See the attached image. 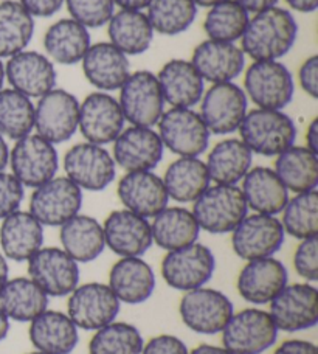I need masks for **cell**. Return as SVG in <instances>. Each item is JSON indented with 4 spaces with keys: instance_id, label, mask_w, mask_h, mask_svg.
Returning a JSON list of instances; mask_svg holds the SVG:
<instances>
[{
    "instance_id": "1",
    "label": "cell",
    "mask_w": 318,
    "mask_h": 354,
    "mask_svg": "<svg viewBox=\"0 0 318 354\" xmlns=\"http://www.w3.org/2000/svg\"><path fill=\"white\" fill-rule=\"evenodd\" d=\"M298 24L292 12L272 6L256 12L241 37V50L253 61H277L295 46Z\"/></svg>"
},
{
    "instance_id": "2",
    "label": "cell",
    "mask_w": 318,
    "mask_h": 354,
    "mask_svg": "<svg viewBox=\"0 0 318 354\" xmlns=\"http://www.w3.org/2000/svg\"><path fill=\"white\" fill-rule=\"evenodd\" d=\"M193 204L191 212L200 230L212 235L232 233L249 213L243 189L238 185H209Z\"/></svg>"
},
{
    "instance_id": "3",
    "label": "cell",
    "mask_w": 318,
    "mask_h": 354,
    "mask_svg": "<svg viewBox=\"0 0 318 354\" xmlns=\"http://www.w3.org/2000/svg\"><path fill=\"white\" fill-rule=\"evenodd\" d=\"M238 131L252 153L265 157L281 154L297 138V126L288 113L259 107L247 112Z\"/></svg>"
},
{
    "instance_id": "4",
    "label": "cell",
    "mask_w": 318,
    "mask_h": 354,
    "mask_svg": "<svg viewBox=\"0 0 318 354\" xmlns=\"http://www.w3.org/2000/svg\"><path fill=\"white\" fill-rule=\"evenodd\" d=\"M221 333L224 348L233 354H263L278 339V328L269 311L256 308L233 313Z\"/></svg>"
},
{
    "instance_id": "5",
    "label": "cell",
    "mask_w": 318,
    "mask_h": 354,
    "mask_svg": "<svg viewBox=\"0 0 318 354\" xmlns=\"http://www.w3.org/2000/svg\"><path fill=\"white\" fill-rule=\"evenodd\" d=\"M244 92L259 109L283 111L294 98L295 84L279 61H253L244 75Z\"/></svg>"
},
{
    "instance_id": "6",
    "label": "cell",
    "mask_w": 318,
    "mask_h": 354,
    "mask_svg": "<svg viewBox=\"0 0 318 354\" xmlns=\"http://www.w3.org/2000/svg\"><path fill=\"white\" fill-rule=\"evenodd\" d=\"M11 174L24 187L37 188L56 177L59 156L55 145L37 134H28L16 140L10 151Z\"/></svg>"
},
{
    "instance_id": "7",
    "label": "cell",
    "mask_w": 318,
    "mask_h": 354,
    "mask_svg": "<svg viewBox=\"0 0 318 354\" xmlns=\"http://www.w3.org/2000/svg\"><path fill=\"white\" fill-rule=\"evenodd\" d=\"M118 104L132 126L154 128L165 112V100L157 77L149 71L131 73L120 87Z\"/></svg>"
},
{
    "instance_id": "8",
    "label": "cell",
    "mask_w": 318,
    "mask_h": 354,
    "mask_svg": "<svg viewBox=\"0 0 318 354\" xmlns=\"http://www.w3.org/2000/svg\"><path fill=\"white\" fill-rule=\"evenodd\" d=\"M158 137L171 153L179 157H199L209 145V131L199 112L171 107L158 120Z\"/></svg>"
},
{
    "instance_id": "9",
    "label": "cell",
    "mask_w": 318,
    "mask_h": 354,
    "mask_svg": "<svg viewBox=\"0 0 318 354\" xmlns=\"http://www.w3.org/2000/svg\"><path fill=\"white\" fill-rule=\"evenodd\" d=\"M67 315L76 328L97 331L117 319L122 303L106 283L78 284L68 294Z\"/></svg>"
},
{
    "instance_id": "10",
    "label": "cell",
    "mask_w": 318,
    "mask_h": 354,
    "mask_svg": "<svg viewBox=\"0 0 318 354\" xmlns=\"http://www.w3.org/2000/svg\"><path fill=\"white\" fill-rule=\"evenodd\" d=\"M64 169L66 177L87 192H103L117 176V165L109 151L88 142L73 145L67 151Z\"/></svg>"
},
{
    "instance_id": "11",
    "label": "cell",
    "mask_w": 318,
    "mask_h": 354,
    "mask_svg": "<svg viewBox=\"0 0 318 354\" xmlns=\"http://www.w3.org/2000/svg\"><path fill=\"white\" fill-rule=\"evenodd\" d=\"M80 101L64 88H52L35 106L36 134L50 143H64L78 131Z\"/></svg>"
},
{
    "instance_id": "12",
    "label": "cell",
    "mask_w": 318,
    "mask_h": 354,
    "mask_svg": "<svg viewBox=\"0 0 318 354\" xmlns=\"http://www.w3.org/2000/svg\"><path fill=\"white\" fill-rule=\"evenodd\" d=\"M216 258L212 249L200 243L171 250L162 261V277L169 288L187 292L205 286L212 280Z\"/></svg>"
},
{
    "instance_id": "13",
    "label": "cell",
    "mask_w": 318,
    "mask_h": 354,
    "mask_svg": "<svg viewBox=\"0 0 318 354\" xmlns=\"http://www.w3.org/2000/svg\"><path fill=\"white\" fill-rule=\"evenodd\" d=\"M179 313L191 331L213 336L224 330L234 308L224 292L202 286L187 290L180 300Z\"/></svg>"
},
{
    "instance_id": "14",
    "label": "cell",
    "mask_w": 318,
    "mask_h": 354,
    "mask_svg": "<svg viewBox=\"0 0 318 354\" xmlns=\"http://www.w3.org/2000/svg\"><path fill=\"white\" fill-rule=\"evenodd\" d=\"M200 112L203 123L209 134L227 136L238 131L247 115V95L244 88L233 83L212 84L200 98Z\"/></svg>"
},
{
    "instance_id": "15",
    "label": "cell",
    "mask_w": 318,
    "mask_h": 354,
    "mask_svg": "<svg viewBox=\"0 0 318 354\" xmlns=\"http://www.w3.org/2000/svg\"><path fill=\"white\" fill-rule=\"evenodd\" d=\"M82 189L68 177H53L35 188L30 198V213L42 225L61 227L80 213Z\"/></svg>"
},
{
    "instance_id": "16",
    "label": "cell",
    "mask_w": 318,
    "mask_h": 354,
    "mask_svg": "<svg viewBox=\"0 0 318 354\" xmlns=\"http://www.w3.org/2000/svg\"><path fill=\"white\" fill-rule=\"evenodd\" d=\"M269 314L278 331L297 333L318 324V289L310 283L286 284L270 301Z\"/></svg>"
},
{
    "instance_id": "17",
    "label": "cell",
    "mask_w": 318,
    "mask_h": 354,
    "mask_svg": "<svg viewBox=\"0 0 318 354\" xmlns=\"http://www.w3.org/2000/svg\"><path fill=\"white\" fill-rule=\"evenodd\" d=\"M284 229L281 221L270 214H247L232 232L234 254L245 261L273 257L283 248Z\"/></svg>"
},
{
    "instance_id": "18",
    "label": "cell",
    "mask_w": 318,
    "mask_h": 354,
    "mask_svg": "<svg viewBox=\"0 0 318 354\" xmlns=\"http://www.w3.org/2000/svg\"><path fill=\"white\" fill-rule=\"evenodd\" d=\"M124 122L118 100L107 92H93L80 103L78 129L88 143H113L124 129Z\"/></svg>"
},
{
    "instance_id": "19",
    "label": "cell",
    "mask_w": 318,
    "mask_h": 354,
    "mask_svg": "<svg viewBox=\"0 0 318 354\" xmlns=\"http://www.w3.org/2000/svg\"><path fill=\"white\" fill-rule=\"evenodd\" d=\"M28 275L48 297H66L80 284V268L58 248H41L28 260Z\"/></svg>"
},
{
    "instance_id": "20",
    "label": "cell",
    "mask_w": 318,
    "mask_h": 354,
    "mask_svg": "<svg viewBox=\"0 0 318 354\" xmlns=\"http://www.w3.org/2000/svg\"><path fill=\"white\" fill-rule=\"evenodd\" d=\"M5 78L11 88L28 98H41L56 86V68L46 55L24 50L8 58L5 64Z\"/></svg>"
},
{
    "instance_id": "21",
    "label": "cell",
    "mask_w": 318,
    "mask_h": 354,
    "mask_svg": "<svg viewBox=\"0 0 318 354\" xmlns=\"http://www.w3.org/2000/svg\"><path fill=\"white\" fill-rule=\"evenodd\" d=\"M163 143L152 128L131 126L113 140V162L126 173L152 171L163 157Z\"/></svg>"
},
{
    "instance_id": "22",
    "label": "cell",
    "mask_w": 318,
    "mask_h": 354,
    "mask_svg": "<svg viewBox=\"0 0 318 354\" xmlns=\"http://www.w3.org/2000/svg\"><path fill=\"white\" fill-rule=\"evenodd\" d=\"M104 243L118 257H142L152 244L151 223L129 210H115L103 224Z\"/></svg>"
},
{
    "instance_id": "23",
    "label": "cell",
    "mask_w": 318,
    "mask_h": 354,
    "mask_svg": "<svg viewBox=\"0 0 318 354\" xmlns=\"http://www.w3.org/2000/svg\"><path fill=\"white\" fill-rule=\"evenodd\" d=\"M288 269L273 257L250 260L239 272L238 292L253 305H267L288 284Z\"/></svg>"
},
{
    "instance_id": "24",
    "label": "cell",
    "mask_w": 318,
    "mask_h": 354,
    "mask_svg": "<svg viewBox=\"0 0 318 354\" xmlns=\"http://www.w3.org/2000/svg\"><path fill=\"white\" fill-rule=\"evenodd\" d=\"M189 62L203 81L212 84L232 83L244 71L245 55L234 42L208 39L194 48Z\"/></svg>"
},
{
    "instance_id": "25",
    "label": "cell",
    "mask_w": 318,
    "mask_h": 354,
    "mask_svg": "<svg viewBox=\"0 0 318 354\" xmlns=\"http://www.w3.org/2000/svg\"><path fill=\"white\" fill-rule=\"evenodd\" d=\"M117 193L126 210L146 219L154 218L169 201L162 177L152 171L126 173L118 182Z\"/></svg>"
},
{
    "instance_id": "26",
    "label": "cell",
    "mask_w": 318,
    "mask_h": 354,
    "mask_svg": "<svg viewBox=\"0 0 318 354\" xmlns=\"http://www.w3.org/2000/svg\"><path fill=\"white\" fill-rule=\"evenodd\" d=\"M81 62L86 80L100 92L118 91L131 75L127 56L111 42H98L88 47Z\"/></svg>"
},
{
    "instance_id": "27",
    "label": "cell",
    "mask_w": 318,
    "mask_h": 354,
    "mask_svg": "<svg viewBox=\"0 0 318 354\" xmlns=\"http://www.w3.org/2000/svg\"><path fill=\"white\" fill-rule=\"evenodd\" d=\"M107 284L120 303L140 305L154 292L156 274L140 257H123L112 266Z\"/></svg>"
},
{
    "instance_id": "28",
    "label": "cell",
    "mask_w": 318,
    "mask_h": 354,
    "mask_svg": "<svg viewBox=\"0 0 318 354\" xmlns=\"http://www.w3.org/2000/svg\"><path fill=\"white\" fill-rule=\"evenodd\" d=\"M44 244V225L30 212L17 210L2 219L0 248L12 261H28Z\"/></svg>"
},
{
    "instance_id": "29",
    "label": "cell",
    "mask_w": 318,
    "mask_h": 354,
    "mask_svg": "<svg viewBox=\"0 0 318 354\" xmlns=\"http://www.w3.org/2000/svg\"><path fill=\"white\" fill-rule=\"evenodd\" d=\"M28 337L37 351L70 354L78 345L80 334L67 314L46 309L30 322Z\"/></svg>"
},
{
    "instance_id": "30",
    "label": "cell",
    "mask_w": 318,
    "mask_h": 354,
    "mask_svg": "<svg viewBox=\"0 0 318 354\" xmlns=\"http://www.w3.org/2000/svg\"><path fill=\"white\" fill-rule=\"evenodd\" d=\"M165 103L171 107H191L199 103L203 95V81L194 66L185 59H171L157 75Z\"/></svg>"
},
{
    "instance_id": "31",
    "label": "cell",
    "mask_w": 318,
    "mask_h": 354,
    "mask_svg": "<svg viewBox=\"0 0 318 354\" xmlns=\"http://www.w3.org/2000/svg\"><path fill=\"white\" fill-rule=\"evenodd\" d=\"M243 194L247 207L254 213L277 216L289 201V192L272 168H250L243 179Z\"/></svg>"
},
{
    "instance_id": "32",
    "label": "cell",
    "mask_w": 318,
    "mask_h": 354,
    "mask_svg": "<svg viewBox=\"0 0 318 354\" xmlns=\"http://www.w3.org/2000/svg\"><path fill=\"white\" fill-rule=\"evenodd\" d=\"M152 243L158 248L171 252L197 241L200 227L194 214L183 207H165L151 223Z\"/></svg>"
},
{
    "instance_id": "33",
    "label": "cell",
    "mask_w": 318,
    "mask_h": 354,
    "mask_svg": "<svg viewBox=\"0 0 318 354\" xmlns=\"http://www.w3.org/2000/svg\"><path fill=\"white\" fill-rule=\"evenodd\" d=\"M59 239L62 250L76 263L97 260L106 248L103 225L95 218L80 213L61 225Z\"/></svg>"
},
{
    "instance_id": "34",
    "label": "cell",
    "mask_w": 318,
    "mask_h": 354,
    "mask_svg": "<svg viewBox=\"0 0 318 354\" xmlns=\"http://www.w3.org/2000/svg\"><path fill=\"white\" fill-rule=\"evenodd\" d=\"M91 47V35L81 24L70 19L50 25L44 36V48L50 61L62 66H73L82 61Z\"/></svg>"
},
{
    "instance_id": "35",
    "label": "cell",
    "mask_w": 318,
    "mask_h": 354,
    "mask_svg": "<svg viewBox=\"0 0 318 354\" xmlns=\"http://www.w3.org/2000/svg\"><path fill=\"white\" fill-rule=\"evenodd\" d=\"M253 153L241 138H225L214 145L207 159L209 180L219 185H236L252 168Z\"/></svg>"
},
{
    "instance_id": "36",
    "label": "cell",
    "mask_w": 318,
    "mask_h": 354,
    "mask_svg": "<svg viewBox=\"0 0 318 354\" xmlns=\"http://www.w3.org/2000/svg\"><path fill=\"white\" fill-rule=\"evenodd\" d=\"M162 180L168 198L180 204L194 202L212 183L205 162L199 157H179L167 168Z\"/></svg>"
},
{
    "instance_id": "37",
    "label": "cell",
    "mask_w": 318,
    "mask_h": 354,
    "mask_svg": "<svg viewBox=\"0 0 318 354\" xmlns=\"http://www.w3.org/2000/svg\"><path fill=\"white\" fill-rule=\"evenodd\" d=\"M48 295L28 277L6 281L0 292V308L6 317L15 322H31L46 311Z\"/></svg>"
},
{
    "instance_id": "38",
    "label": "cell",
    "mask_w": 318,
    "mask_h": 354,
    "mask_svg": "<svg viewBox=\"0 0 318 354\" xmlns=\"http://www.w3.org/2000/svg\"><path fill=\"white\" fill-rule=\"evenodd\" d=\"M107 33L112 46L126 56L144 53L154 39V30L143 11L120 10L107 22Z\"/></svg>"
},
{
    "instance_id": "39",
    "label": "cell",
    "mask_w": 318,
    "mask_h": 354,
    "mask_svg": "<svg viewBox=\"0 0 318 354\" xmlns=\"http://www.w3.org/2000/svg\"><path fill=\"white\" fill-rule=\"evenodd\" d=\"M273 171L281 179L288 192L306 193L318 185V156L306 147H295L277 156Z\"/></svg>"
},
{
    "instance_id": "40",
    "label": "cell",
    "mask_w": 318,
    "mask_h": 354,
    "mask_svg": "<svg viewBox=\"0 0 318 354\" xmlns=\"http://www.w3.org/2000/svg\"><path fill=\"white\" fill-rule=\"evenodd\" d=\"M35 35V19L16 0L0 2V59L11 58L28 47Z\"/></svg>"
},
{
    "instance_id": "41",
    "label": "cell",
    "mask_w": 318,
    "mask_h": 354,
    "mask_svg": "<svg viewBox=\"0 0 318 354\" xmlns=\"http://www.w3.org/2000/svg\"><path fill=\"white\" fill-rule=\"evenodd\" d=\"M249 21V11L238 0H222L209 6L203 30L209 39L234 42L243 37Z\"/></svg>"
},
{
    "instance_id": "42",
    "label": "cell",
    "mask_w": 318,
    "mask_h": 354,
    "mask_svg": "<svg viewBox=\"0 0 318 354\" xmlns=\"http://www.w3.org/2000/svg\"><path fill=\"white\" fill-rule=\"evenodd\" d=\"M35 129V104L15 88L0 91V134L19 140Z\"/></svg>"
},
{
    "instance_id": "43",
    "label": "cell",
    "mask_w": 318,
    "mask_h": 354,
    "mask_svg": "<svg viewBox=\"0 0 318 354\" xmlns=\"http://www.w3.org/2000/svg\"><path fill=\"white\" fill-rule=\"evenodd\" d=\"M146 16L154 33L177 36L194 24L197 5L193 0H152Z\"/></svg>"
},
{
    "instance_id": "44",
    "label": "cell",
    "mask_w": 318,
    "mask_h": 354,
    "mask_svg": "<svg viewBox=\"0 0 318 354\" xmlns=\"http://www.w3.org/2000/svg\"><path fill=\"white\" fill-rule=\"evenodd\" d=\"M284 233L297 239H308L318 235V192L298 193L283 208Z\"/></svg>"
},
{
    "instance_id": "45",
    "label": "cell",
    "mask_w": 318,
    "mask_h": 354,
    "mask_svg": "<svg viewBox=\"0 0 318 354\" xmlns=\"http://www.w3.org/2000/svg\"><path fill=\"white\" fill-rule=\"evenodd\" d=\"M143 345L137 326L113 320L95 331L88 344V354H142Z\"/></svg>"
},
{
    "instance_id": "46",
    "label": "cell",
    "mask_w": 318,
    "mask_h": 354,
    "mask_svg": "<svg viewBox=\"0 0 318 354\" xmlns=\"http://www.w3.org/2000/svg\"><path fill=\"white\" fill-rule=\"evenodd\" d=\"M73 21L86 28H100L111 21L113 0H64Z\"/></svg>"
},
{
    "instance_id": "47",
    "label": "cell",
    "mask_w": 318,
    "mask_h": 354,
    "mask_svg": "<svg viewBox=\"0 0 318 354\" xmlns=\"http://www.w3.org/2000/svg\"><path fill=\"white\" fill-rule=\"evenodd\" d=\"M294 268L306 283L318 280V238L301 239L294 254Z\"/></svg>"
},
{
    "instance_id": "48",
    "label": "cell",
    "mask_w": 318,
    "mask_h": 354,
    "mask_svg": "<svg viewBox=\"0 0 318 354\" xmlns=\"http://www.w3.org/2000/svg\"><path fill=\"white\" fill-rule=\"evenodd\" d=\"M24 188L15 176L0 171V219L19 210L25 196Z\"/></svg>"
},
{
    "instance_id": "49",
    "label": "cell",
    "mask_w": 318,
    "mask_h": 354,
    "mask_svg": "<svg viewBox=\"0 0 318 354\" xmlns=\"http://www.w3.org/2000/svg\"><path fill=\"white\" fill-rule=\"evenodd\" d=\"M142 354H189L187 345L179 337L160 334L143 345Z\"/></svg>"
},
{
    "instance_id": "50",
    "label": "cell",
    "mask_w": 318,
    "mask_h": 354,
    "mask_svg": "<svg viewBox=\"0 0 318 354\" xmlns=\"http://www.w3.org/2000/svg\"><path fill=\"white\" fill-rule=\"evenodd\" d=\"M300 86L310 98H318V56L314 55L303 62L298 71Z\"/></svg>"
},
{
    "instance_id": "51",
    "label": "cell",
    "mask_w": 318,
    "mask_h": 354,
    "mask_svg": "<svg viewBox=\"0 0 318 354\" xmlns=\"http://www.w3.org/2000/svg\"><path fill=\"white\" fill-rule=\"evenodd\" d=\"M33 17H52L61 10L64 0H19Z\"/></svg>"
},
{
    "instance_id": "52",
    "label": "cell",
    "mask_w": 318,
    "mask_h": 354,
    "mask_svg": "<svg viewBox=\"0 0 318 354\" xmlns=\"http://www.w3.org/2000/svg\"><path fill=\"white\" fill-rule=\"evenodd\" d=\"M273 354H318V346L309 340L290 339L284 340Z\"/></svg>"
},
{
    "instance_id": "53",
    "label": "cell",
    "mask_w": 318,
    "mask_h": 354,
    "mask_svg": "<svg viewBox=\"0 0 318 354\" xmlns=\"http://www.w3.org/2000/svg\"><path fill=\"white\" fill-rule=\"evenodd\" d=\"M238 2L244 6L249 12H261L264 10H269L272 6H277L278 0H238Z\"/></svg>"
},
{
    "instance_id": "54",
    "label": "cell",
    "mask_w": 318,
    "mask_h": 354,
    "mask_svg": "<svg viewBox=\"0 0 318 354\" xmlns=\"http://www.w3.org/2000/svg\"><path fill=\"white\" fill-rule=\"evenodd\" d=\"M306 148L318 156V117L309 123L306 131Z\"/></svg>"
},
{
    "instance_id": "55",
    "label": "cell",
    "mask_w": 318,
    "mask_h": 354,
    "mask_svg": "<svg viewBox=\"0 0 318 354\" xmlns=\"http://www.w3.org/2000/svg\"><path fill=\"white\" fill-rule=\"evenodd\" d=\"M292 10L300 12H314L318 8V0H284Z\"/></svg>"
},
{
    "instance_id": "56",
    "label": "cell",
    "mask_w": 318,
    "mask_h": 354,
    "mask_svg": "<svg viewBox=\"0 0 318 354\" xmlns=\"http://www.w3.org/2000/svg\"><path fill=\"white\" fill-rule=\"evenodd\" d=\"M152 0H113V3L118 5L122 10H135L142 11L148 8Z\"/></svg>"
},
{
    "instance_id": "57",
    "label": "cell",
    "mask_w": 318,
    "mask_h": 354,
    "mask_svg": "<svg viewBox=\"0 0 318 354\" xmlns=\"http://www.w3.org/2000/svg\"><path fill=\"white\" fill-rule=\"evenodd\" d=\"M189 354H233V353H230L227 348H224V346L203 344V345L196 346V348L191 351Z\"/></svg>"
},
{
    "instance_id": "58",
    "label": "cell",
    "mask_w": 318,
    "mask_h": 354,
    "mask_svg": "<svg viewBox=\"0 0 318 354\" xmlns=\"http://www.w3.org/2000/svg\"><path fill=\"white\" fill-rule=\"evenodd\" d=\"M10 162V148L6 143L5 137L0 134V171H5V168L8 167Z\"/></svg>"
},
{
    "instance_id": "59",
    "label": "cell",
    "mask_w": 318,
    "mask_h": 354,
    "mask_svg": "<svg viewBox=\"0 0 318 354\" xmlns=\"http://www.w3.org/2000/svg\"><path fill=\"white\" fill-rule=\"evenodd\" d=\"M10 268H8V261L3 257V254H0V292H2L3 286L6 284V281L10 280Z\"/></svg>"
},
{
    "instance_id": "60",
    "label": "cell",
    "mask_w": 318,
    "mask_h": 354,
    "mask_svg": "<svg viewBox=\"0 0 318 354\" xmlns=\"http://www.w3.org/2000/svg\"><path fill=\"white\" fill-rule=\"evenodd\" d=\"M8 331H10V319L6 317L5 313L2 311V308H0V342L8 336Z\"/></svg>"
},
{
    "instance_id": "61",
    "label": "cell",
    "mask_w": 318,
    "mask_h": 354,
    "mask_svg": "<svg viewBox=\"0 0 318 354\" xmlns=\"http://www.w3.org/2000/svg\"><path fill=\"white\" fill-rule=\"evenodd\" d=\"M197 6H213L216 3L222 2V0H193Z\"/></svg>"
},
{
    "instance_id": "62",
    "label": "cell",
    "mask_w": 318,
    "mask_h": 354,
    "mask_svg": "<svg viewBox=\"0 0 318 354\" xmlns=\"http://www.w3.org/2000/svg\"><path fill=\"white\" fill-rule=\"evenodd\" d=\"M3 83H5V64L0 59V91L3 88Z\"/></svg>"
},
{
    "instance_id": "63",
    "label": "cell",
    "mask_w": 318,
    "mask_h": 354,
    "mask_svg": "<svg viewBox=\"0 0 318 354\" xmlns=\"http://www.w3.org/2000/svg\"><path fill=\"white\" fill-rule=\"evenodd\" d=\"M27 354H48V353H44V351H33V353H27Z\"/></svg>"
}]
</instances>
